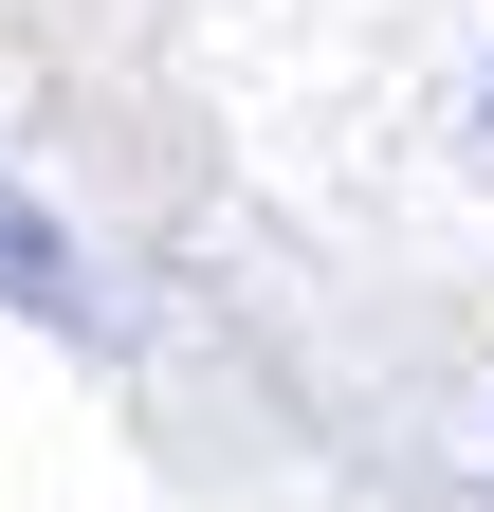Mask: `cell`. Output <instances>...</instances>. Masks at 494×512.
Returning a JSON list of instances; mask_svg holds the SVG:
<instances>
[{"label": "cell", "instance_id": "cell-1", "mask_svg": "<svg viewBox=\"0 0 494 512\" xmlns=\"http://www.w3.org/2000/svg\"><path fill=\"white\" fill-rule=\"evenodd\" d=\"M0 311H74V238L37 202H0Z\"/></svg>", "mask_w": 494, "mask_h": 512}, {"label": "cell", "instance_id": "cell-2", "mask_svg": "<svg viewBox=\"0 0 494 512\" xmlns=\"http://www.w3.org/2000/svg\"><path fill=\"white\" fill-rule=\"evenodd\" d=\"M476 128H494V92H476Z\"/></svg>", "mask_w": 494, "mask_h": 512}]
</instances>
